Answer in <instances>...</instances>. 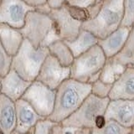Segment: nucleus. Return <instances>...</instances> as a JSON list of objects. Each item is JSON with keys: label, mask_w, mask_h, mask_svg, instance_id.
<instances>
[{"label": "nucleus", "mask_w": 134, "mask_h": 134, "mask_svg": "<svg viewBox=\"0 0 134 134\" xmlns=\"http://www.w3.org/2000/svg\"><path fill=\"white\" fill-rule=\"evenodd\" d=\"M105 116L112 119L123 127L132 128L134 126V100H110Z\"/></svg>", "instance_id": "obj_11"}, {"label": "nucleus", "mask_w": 134, "mask_h": 134, "mask_svg": "<svg viewBox=\"0 0 134 134\" xmlns=\"http://www.w3.org/2000/svg\"><path fill=\"white\" fill-rule=\"evenodd\" d=\"M57 124L58 122L49 119V117H44L38 121L33 128L32 134H50Z\"/></svg>", "instance_id": "obj_24"}, {"label": "nucleus", "mask_w": 134, "mask_h": 134, "mask_svg": "<svg viewBox=\"0 0 134 134\" xmlns=\"http://www.w3.org/2000/svg\"><path fill=\"white\" fill-rule=\"evenodd\" d=\"M62 125V124H61ZM61 134H91V129L62 126Z\"/></svg>", "instance_id": "obj_28"}, {"label": "nucleus", "mask_w": 134, "mask_h": 134, "mask_svg": "<svg viewBox=\"0 0 134 134\" xmlns=\"http://www.w3.org/2000/svg\"><path fill=\"white\" fill-rule=\"evenodd\" d=\"M0 87H1V76H0Z\"/></svg>", "instance_id": "obj_34"}, {"label": "nucleus", "mask_w": 134, "mask_h": 134, "mask_svg": "<svg viewBox=\"0 0 134 134\" xmlns=\"http://www.w3.org/2000/svg\"><path fill=\"white\" fill-rule=\"evenodd\" d=\"M66 1L67 0H49L48 3L51 8H56L65 4Z\"/></svg>", "instance_id": "obj_30"}, {"label": "nucleus", "mask_w": 134, "mask_h": 134, "mask_svg": "<svg viewBox=\"0 0 134 134\" xmlns=\"http://www.w3.org/2000/svg\"><path fill=\"white\" fill-rule=\"evenodd\" d=\"M124 0H102L96 14L82 24V29L104 39L118 29L124 17Z\"/></svg>", "instance_id": "obj_3"}, {"label": "nucleus", "mask_w": 134, "mask_h": 134, "mask_svg": "<svg viewBox=\"0 0 134 134\" xmlns=\"http://www.w3.org/2000/svg\"><path fill=\"white\" fill-rule=\"evenodd\" d=\"M30 84V81H26L11 68L5 75L1 77L0 93L16 102L23 97Z\"/></svg>", "instance_id": "obj_13"}, {"label": "nucleus", "mask_w": 134, "mask_h": 134, "mask_svg": "<svg viewBox=\"0 0 134 134\" xmlns=\"http://www.w3.org/2000/svg\"><path fill=\"white\" fill-rule=\"evenodd\" d=\"M124 17L121 25L132 27L134 25V0H124Z\"/></svg>", "instance_id": "obj_26"}, {"label": "nucleus", "mask_w": 134, "mask_h": 134, "mask_svg": "<svg viewBox=\"0 0 134 134\" xmlns=\"http://www.w3.org/2000/svg\"><path fill=\"white\" fill-rule=\"evenodd\" d=\"M11 134H24V133H20V132H17V131H15V130H14V132H13Z\"/></svg>", "instance_id": "obj_32"}, {"label": "nucleus", "mask_w": 134, "mask_h": 134, "mask_svg": "<svg viewBox=\"0 0 134 134\" xmlns=\"http://www.w3.org/2000/svg\"><path fill=\"white\" fill-rule=\"evenodd\" d=\"M17 113L15 102L0 93V130L11 134L16 129Z\"/></svg>", "instance_id": "obj_16"}, {"label": "nucleus", "mask_w": 134, "mask_h": 134, "mask_svg": "<svg viewBox=\"0 0 134 134\" xmlns=\"http://www.w3.org/2000/svg\"><path fill=\"white\" fill-rule=\"evenodd\" d=\"M97 3V0H67L66 3L70 6L87 8Z\"/></svg>", "instance_id": "obj_27"}, {"label": "nucleus", "mask_w": 134, "mask_h": 134, "mask_svg": "<svg viewBox=\"0 0 134 134\" xmlns=\"http://www.w3.org/2000/svg\"><path fill=\"white\" fill-rule=\"evenodd\" d=\"M110 98H100L90 94L76 111L62 121V126L78 128L91 129L95 127L96 121L105 115Z\"/></svg>", "instance_id": "obj_6"}, {"label": "nucleus", "mask_w": 134, "mask_h": 134, "mask_svg": "<svg viewBox=\"0 0 134 134\" xmlns=\"http://www.w3.org/2000/svg\"><path fill=\"white\" fill-rule=\"evenodd\" d=\"M0 134H3V133L2 132V131H1V130H0Z\"/></svg>", "instance_id": "obj_36"}, {"label": "nucleus", "mask_w": 134, "mask_h": 134, "mask_svg": "<svg viewBox=\"0 0 134 134\" xmlns=\"http://www.w3.org/2000/svg\"><path fill=\"white\" fill-rule=\"evenodd\" d=\"M128 134H134V128H132L131 129V132H130Z\"/></svg>", "instance_id": "obj_33"}, {"label": "nucleus", "mask_w": 134, "mask_h": 134, "mask_svg": "<svg viewBox=\"0 0 134 134\" xmlns=\"http://www.w3.org/2000/svg\"><path fill=\"white\" fill-rule=\"evenodd\" d=\"M35 8L24 0H0V24L19 29L24 26L28 13Z\"/></svg>", "instance_id": "obj_10"}, {"label": "nucleus", "mask_w": 134, "mask_h": 134, "mask_svg": "<svg viewBox=\"0 0 134 134\" xmlns=\"http://www.w3.org/2000/svg\"><path fill=\"white\" fill-rule=\"evenodd\" d=\"M109 98L134 100V67H127L113 83Z\"/></svg>", "instance_id": "obj_15"}, {"label": "nucleus", "mask_w": 134, "mask_h": 134, "mask_svg": "<svg viewBox=\"0 0 134 134\" xmlns=\"http://www.w3.org/2000/svg\"><path fill=\"white\" fill-rule=\"evenodd\" d=\"M55 94V90L35 80L31 82L22 98L27 100L41 116L49 117L54 110Z\"/></svg>", "instance_id": "obj_8"}, {"label": "nucleus", "mask_w": 134, "mask_h": 134, "mask_svg": "<svg viewBox=\"0 0 134 134\" xmlns=\"http://www.w3.org/2000/svg\"><path fill=\"white\" fill-rule=\"evenodd\" d=\"M12 59L0 42V76L5 75L12 68Z\"/></svg>", "instance_id": "obj_25"}, {"label": "nucleus", "mask_w": 134, "mask_h": 134, "mask_svg": "<svg viewBox=\"0 0 134 134\" xmlns=\"http://www.w3.org/2000/svg\"><path fill=\"white\" fill-rule=\"evenodd\" d=\"M91 94H93L100 98H107L109 97L110 92L111 91L113 84H109L104 82L100 79L91 83Z\"/></svg>", "instance_id": "obj_23"}, {"label": "nucleus", "mask_w": 134, "mask_h": 134, "mask_svg": "<svg viewBox=\"0 0 134 134\" xmlns=\"http://www.w3.org/2000/svg\"><path fill=\"white\" fill-rule=\"evenodd\" d=\"M49 54L48 47H35L24 39L19 51L13 56L12 69L26 81L32 82L36 80L41 66Z\"/></svg>", "instance_id": "obj_4"}, {"label": "nucleus", "mask_w": 134, "mask_h": 134, "mask_svg": "<svg viewBox=\"0 0 134 134\" xmlns=\"http://www.w3.org/2000/svg\"><path fill=\"white\" fill-rule=\"evenodd\" d=\"M132 128L123 127L117 121L107 119L106 124L100 128H91V134H128Z\"/></svg>", "instance_id": "obj_22"}, {"label": "nucleus", "mask_w": 134, "mask_h": 134, "mask_svg": "<svg viewBox=\"0 0 134 134\" xmlns=\"http://www.w3.org/2000/svg\"><path fill=\"white\" fill-rule=\"evenodd\" d=\"M65 42L75 58L81 55V54L85 53L96 44H97L98 38L91 32L81 29V30L80 31L79 35L75 40Z\"/></svg>", "instance_id": "obj_18"}, {"label": "nucleus", "mask_w": 134, "mask_h": 134, "mask_svg": "<svg viewBox=\"0 0 134 134\" xmlns=\"http://www.w3.org/2000/svg\"><path fill=\"white\" fill-rule=\"evenodd\" d=\"M132 128H134V126H133V127H132Z\"/></svg>", "instance_id": "obj_37"}, {"label": "nucleus", "mask_w": 134, "mask_h": 134, "mask_svg": "<svg viewBox=\"0 0 134 134\" xmlns=\"http://www.w3.org/2000/svg\"><path fill=\"white\" fill-rule=\"evenodd\" d=\"M17 126L15 131L24 134H32L34 127L42 118L34 107L23 98L16 100Z\"/></svg>", "instance_id": "obj_12"}, {"label": "nucleus", "mask_w": 134, "mask_h": 134, "mask_svg": "<svg viewBox=\"0 0 134 134\" xmlns=\"http://www.w3.org/2000/svg\"><path fill=\"white\" fill-rule=\"evenodd\" d=\"M107 60L102 49L97 44L75 58L70 65V78L85 83H93L100 79V72Z\"/></svg>", "instance_id": "obj_5"}, {"label": "nucleus", "mask_w": 134, "mask_h": 134, "mask_svg": "<svg viewBox=\"0 0 134 134\" xmlns=\"http://www.w3.org/2000/svg\"><path fill=\"white\" fill-rule=\"evenodd\" d=\"M125 65L116 61L112 58L107 59L103 69L100 72V79L104 82L113 84L126 70Z\"/></svg>", "instance_id": "obj_20"}, {"label": "nucleus", "mask_w": 134, "mask_h": 134, "mask_svg": "<svg viewBox=\"0 0 134 134\" xmlns=\"http://www.w3.org/2000/svg\"><path fill=\"white\" fill-rule=\"evenodd\" d=\"M112 59L126 67H134V27L132 28L123 48Z\"/></svg>", "instance_id": "obj_21"}, {"label": "nucleus", "mask_w": 134, "mask_h": 134, "mask_svg": "<svg viewBox=\"0 0 134 134\" xmlns=\"http://www.w3.org/2000/svg\"><path fill=\"white\" fill-rule=\"evenodd\" d=\"M53 28V20L49 14L37 10L28 13L24 26L19 29L25 40L35 47H40Z\"/></svg>", "instance_id": "obj_7"}, {"label": "nucleus", "mask_w": 134, "mask_h": 134, "mask_svg": "<svg viewBox=\"0 0 134 134\" xmlns=\"http://www.w3.org/2000/svg\"><path fill=\"white\" fill-rule=\"evenodd\" d=\"M102 0H97V3H99V2H102Z\"/></svg>", "instance_id": "obj_35"}, {"label": "nucleus", "mask_w": 134, "mask_h": 134, "mask_svg": "<svg viewBox=\"0 0 134 134\" xmlns=\"http://www.w3.org/2000/svg\"><path fill=\"white\" fill-rule=\"evenodd\" d=\"M132 27H134V25H133V26H132Z\"/></svg>", "instance_id": "obj_38"}, {"label": "nucleus", "mask_w": 134, "mask_h": 134, "mask_svg": "<svg viewBox=\"0 0 134 134\" xmlns=\"http://www.w3.org/2000/svg\"><path fill=\"white\" fill-rule=\"evenodd\" d=\"M62 132V125L61 123H58L55 127H54L52 132L50 134H61Z\"/></svg>", "instance_id": "obj_31"}, {"label": "nucleus", "mask_w": 134, "mask_h": 134, "mask_svg": "<svg viewBox=\"0 0 134 134\" xmlns=\"http://www.w3.org/2000/svg\"><path fill=\"white\" fill-rule=\"evenodd\" d=\"M69 78H70V66L61 65L56 58L49 54L41 66L36 80L51 89L56 90Z\"/></svg>", "instance_id": "obj_9"}, {"label": "nucleus", "mask_w": 134, "mask_h": 134, "mask_svg": "<svg viewBox=\"0 0 134 134\" xmlns=\"http://www.w3.org/2000/svg\"><path fill=\"white\" fill-rule=\"evenodd\" d=\"M132 28L121 25L106 38L98 40V44L102 49L107 59L114 57L121 51L127 40Z\"/></svg>", "instance_id": "obj_14"}, {"label": "nucleus", "mask_w": 134, "mask_h": 134, "mask_svg": "<svg viewBox=\"0 0 134 134\" xmlns=\"http://www.w3.org/2000/svg\"><path fill=\"white\" fill-rule=\"evenodd\" d=\"M100 3L87 8L70 6L65 3L62 6L51 8L49 15L53 20V29L60 40L70 41L75 40L82 29V24L96 14Z\"/></svg>", "instance_id": "obj_1"}, {"label": "nucleus", "mask_w": 134, "mask_h": 134, "mask_svg": "<svg viewBox=\"0 0 134 134\" xmlns=\"http://www.w3.org/2000/svg\"><path fill=\"white\" fill-rule=\"evenodd\" d=\"M49 54L56 58L61 65L70 66L75 60V56L65 40H58L48 46Z\"/></svg>", "instance_id": "obj_19"}, {"label": "nucleus", "mask_w": 134, "mask_h": 134, "mask_svg": "<svg viewBox=\"0 0 134 134\" xmlns=\"http://www.w3.org/2000/svg\"><path fill=\"white\" fill-rule=\"evenodd\" d=\"M28 4L31 5L35 8H37L39 6L44 5L45 3H48L49 0H24Z\"/></svg>", "instance_id": "obj_29"}, {"label": "nucleus", "mask_w": 134, "mask_h": 134, "mask_svg": "<svg viewBox=\"0 0 134 134\" xmlns=\"http://www.w3.org/2000/svg\"><path fill=\"white\" fill-rule=\"evenodd\" d=\"M24 41V38L19 29L0 24V42L11 56L17 54Z\"/></svg>", "instance_id": "obj_17"}, {"label": "nucleus", "mask_w": 134, "mask_h": 134, "mask_svg": "<svg viewBox=\"0 0 134 134\" xmlns=\"http://www.w3.org/2000/svg\"><path fill=\"white\" fill-rule=\"evenodd\" d=\"M55 91L54 110L49 118L58 123H61L73 114L91 93V85L90 83L69 78Z\"/></svg>", "instance_id": "obj_2"}]
</instances>
